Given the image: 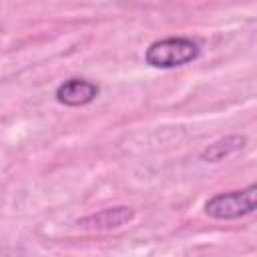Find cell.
Wrapping results in <instances>:
<instances>
[{"mask_svg": "<svg viewBox=\"0 0 257 257\" xmlns=\"http://www.w3.org/2000/svg\"><path fill=\"white\" fill-rule=\"evenodd\" d=\"M133 217H135V211L131 207H110V209H102L98 213H92L88 217L78 219V225H82L86 229L108 231V229L122 227L124 223L133 221Z\"/></svg>", "mask_w": 257, "mask_h": 257, "instance_id": "obj_4", "label": "cell"}, {"mask_svg": "<svg viewBox=\"0 0 257 257\" xmlns=\"http://www.w3.org/2000/svg\"><path fill=\"white\" fill-rule=\"evenodd\" d=\"M245 143H247L245 137H241V135H229V137H225V139H219V141L211 143V145L201 153V159L207 161V163L223 161V159L229 157L231 153L243 149Z\"/></svg>", "mask_w": 257, "mask_h": 257, "instance_id": "obj_5", "label": "cell"}, {"mask_svg": "<svg viewBox=\"0 0 257 257\" xmlns=\"http://www.w3.org/2000/svg\"><path fill=\"white\" fill-rule=\"evenodd\" d=\"M199 56V46L191 38L185 36H173V38H163L153 42L147 52L145 60L147 64L155 68H177L183 66Z\"/></svg>", "mask_w": 257, "mask_h": 257, "instance_id": "obj_1", "label": "cell"}, {"mask_svg": "<svg viewBox=\"0 0 257 257\" xmlns=\"http://www.w3.org/2000/svg\"><path fill=\"white\" fill-rule=\"evenodd\" d=\"M98 96V86L86 78H68L56 88V100L66 106H84Z\"/></svg>", "mask_w": 257, "mask_h": 257, "instance_id": "obj_3", "label": "cell"}, {"mask_svg": "<svg viewBox=\"0 0 257 257\" xmlns=\"http://www.w3.org/2000/svg\"><path fill=\"white\" fill-rule=\"evenodd\" d=\"M257 205V187L249 185L241 191L219 193L205 203V213L213 219H241L251 215Z\"/></svg>", "mask_w": 257, "mask_h": 257, "instance_id": "obj_2", "label": "cell"}]
</instances>
